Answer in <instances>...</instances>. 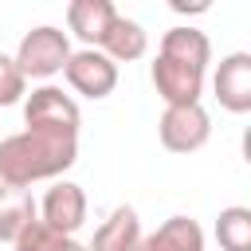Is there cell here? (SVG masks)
I'll return each mask as SVG.
<instances>
[{
	"mask_svg": "<svg viewBox=\"0 0 251 251\" xmlns=\"http://www.w3.org/2000/svg\"><path fill=\"white\" fill-rule=\"evenodd\" d=\"M78 157V133L55 126H27L0 141V180L12 188H27L31 180L59 176Z\"/></svg>",
	"mask_w": 251,
	"mask_h": 251,
	"instance_id": "1",
	"label": "cell"
},
{
	"mask_svg": "<svg viewBox=\"0 0 251 251\" xmlns=\"http://www.w3.org/2000/svg\"><path fill=\"white\" fill-rule=\"evenodd\" d=\"M208 35L196 27H173L161 39V55L153 63V86L169 106H200L204 67H208Z\"/></svg>",
	"mask_w": 251,
	"mask_h": 251,
	"instance_id": "2",
	"label": "cell"
},
{
	"mask_svg": "<svg viewBox=\"0 0 251 251\" xmlns=\"http://www.w3.org/2000/svg\"><path fill=\"white\" fill-rule=\"evenodd\" d=\"M67 59H71L67 35H63L59 27H35V31L24 35L20 55H16V67H20L24 78H27V75H31V78H47V75H59V71L67 67Z\"/></svg>",
	"mask_w": 251,
	"mask_h": 251,
	"instance_id": "3",
	"label": "cell"
},
{
	"mask_svg": "<svg viewBox=\"0 0 251 251\" xmlns=\"http://www.w3.org/2000/svg\"><path fill=\"white\" fill-rule=\"evenodd\" d=\"M212 133L204 106H169L161 118V145L169 153H196Z\"/></svg>",
	"mask_w": 251,
	"mask_h": 251,
	"instance_id": "4",
	"label": "cell"
},
{
	"mask_svg": "<svg viewBox=\"0 0 251 251\" xmlns=\"http://www.w3.org/2000/svg\"><path fill=\"white\" fill-rule=\"evenodd\" d=\"M63 71H67V82H71L78 94H86V98H106V94L118 86V67H114V59L102 55V51H78V55L67 59Z\"/></svg>",
	"mask_w": 251,
	"mask_h": 251,
	"instance_id": "5",
	"label": "cell"
},
{
	"mask_svg": "<svg viewBox=\"0 0 251 251\" xmlns=\"http://www.w3.org/2000/svg\"><path fill=\"white\" fill-rule=\"evenodd\" d=\"M216 98L224 110L231 114H247L251 110V55L235 51L220 63L216 71Z\"/></svg>",
	"mask_w": 251,
	"mask_h": 251,
	"instance_id": "6",
	"label": "cell"
},
{
	"mask_svg": "<svg viewBox=\"0 0 251 251\" xmlns=\"http://www.w3.org/2000/svg\"><path fill=\"white\" fill-rule=\"evenodd\" d=\"M86 220V192L78 184H55L47 196H43V227L59 231V235H71L78 231Z\"/></svg>",
	"mask_w": 251,
	"mask_h": 251,
	"instance_id": "7",
	"label": "cell"
},
{
	"mask_svg": "<svg viewBox=\"0 0 251 251\" xmlns=\"http://www.w3.org/2000/svg\"><path fill=\"white\" fill-rule=\"evenodd\" d=\"M24 118H27V126H55V129H75L78 133V106L55 86L35 90L24 106Z\"/></svg>",
	"mask_w": 251,
	"mask_h": 251,
	"instance_id": "8",
	"label": "cell"
},
{
	"mask_svg": "<svg viewBox=\"0 0 251 251\" xmlns=\"http://www.w3.org/2000/svg\"><path fill=\"white\" fill-rule=\"evenodd\" d=\"M137 243H141V220H137V212L133 208H114L110 212V220L94 231V243L86 247V251H137Z\"/></svg>",
	"mask_w": 251,
	"mask_h": 251,
	"instance_id": "9",
	"label": "cell"
},
{
	"mask_svg": "<svg viewBox=\"0 0 251 251\" xmlns=\"http://www.w3.org/2000/svg\"><path fill=\"white\" fill-rule=\"evenodd\" d=\"M67 20H71V31L82 43H98L102 47V39H106L110 24L118 20V12H114L110 0H75L67 8Z\"/></svg>",
	"mask_w": 251,
	"mask_h": 251,
	"instance_id": "10",
	"label": "cell"
},
{
	"mask_svg": "<svg viewBox=\"0 0 251 251\" xmlns=\"http://www.w3.org/2000/svg\"><path fill=\"white\" fill-rule=\"evenodd\" d=\"M137 251H204V231H200L196 220L173 216V220H165L149 239H141Z\"/></svg>",
	"mask_w": 251,
	"mask_h": 251,
	"instance_id": "11",
	"label": "cell"
},
{
	"mask_svg": "<svg viewBox=\"0 0 251 251\" xmlns=\"http://www.w3.org/2000/svg\"><path fill=\"white\" fill-rule=\"evenodd\" d=\"M27 224H35V200H31V192L4 184L0 188V239L16 243Z\"/></svg>",
	"mask_w": 251,
	"mask_h": 251,
	"instance_id": "12",
	"label": "cell"
},
{
	"mask_svg": "<svg viewBox=\"0 0 251 251\" xmlns=\"http://www.w3.org/2000/svg\"><path fill=\"white\" fill-rule=\"evenodd\" d=\"M102 47L110 51V59H126V63H129V59H141V55H145V31H141V24L118 16V20L110 24Z\"/></svg>",
	"mask_w": 251,
	"mask_h": 251,
	"instance_id": "13",
	"label": "cell"
},
{
	"mask_svg": "<svg viewBox=\"0 0 251 251\" xmlns=\"http://www.w3.org/2000/svg\"><path fill=\"white\" fill-rule=\"evenodd\" d=\"M216 239L224 251H251V208H224L216 220Z\"/></svg>",
	"mask_w": 251,
	"mask_h": 251,
	"instance_id": "14",
	"label": "cell"
},
{
	"mask_svg": "<svg viewBox=\"0 0 251 251\" xmlns=\"http://www.w3.org/2000/svg\"><path fill=\"white\" fill-rule=\"evenodd\" d=\"M16 251H86V247H82V243H75L71 235H59V231L43 227V224L35 220V224H27V227L20 231Z\"/></svg>",
	"mask_w": 251,
	"mask_h": 251,
	"instance_id": "15",
	"label": "cell"
},
{
	"mask_svg": "<svg viewBox=\"0 0 251 251\" xmlns=\"http://www.w3.org/2000/svg\"><path fill=\"white\" fill-rule=\"evenodd\" d=\"M20 94H24V75H20V67H16V59L0 55V106H12Z\"/></svg>",
	"mask_w": 251,
	"mask_h": 251,
	"instance_id": "16",
	"label": "cell"
},
{
	"mask_svg": "<svg viewBox=\"0 0 251 251\" xmlns=\"http://www.w3.org/2000/svg\"><path fill=\"white\" fill-rule=\"evenodd\" d=\"M173 8H176V12H204L208 0H196V4H188V0H173Z\"/></svg>",
	"mask_w": 251,
	"mask_h": 251,
	"instance_id": "17",
	"label": "cell"
}]
</instances>
